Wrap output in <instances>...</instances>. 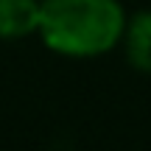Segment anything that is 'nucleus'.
I'll return each instance as SVG.
<instances>
[{"mask_svg":"<svg viewBox=\"0 0 151 151\" xmlns=\"http://www.w3.org/2000/svg\"><path fill=\"white\" fill-rule=\"evenodd\" d=\"M126 11L118 0H42L37 34L53 53L92 59L118 48Z\"/></svg>","mask_w":151,"mask_h":151,"instance_id":"f257e3e1","label":"nucleus"},{"mask_svg":"<svg viewBox=\"0 0 151 151\" xmlns=\"http://www.w3.org/2000/svg\"><path fill=\"white\" fill-rule=\"evenodd\" d=\"M42 0H0V39H25L37 34Z\"/></svg>","mask_w":151,"mask_h":151,"instance_id":"f03ea898","label":"nucleus"},{"mask_svg":"<svg viewBox=\"0 0 151 151\" xmlns=\"http://www.w3.org/2000/svg\"><path fill=\"white\" fill-rule=\"evenodd\" d=\"M120 42L129 65L140 73H151V11H137L126 20Z\"/></svg>","mask_w":151,"mask_h":151,"instance_id":"7ed1b4c3","label":"nucleus"}]
</instances>
